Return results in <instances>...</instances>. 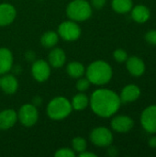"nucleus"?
<instances>
[{
    "mask_svg": "<svg viewBox=\"0 0 156 157\" xmlns=\"http://www.w3.org/2000/svg\"><path fill=\"white\" fill-rule=\"evenodd\" d=\"M72 146H73V150L74 152H77V153H82L84 151L86 150V146H87V144H86V141L82 138V137H76L74 139H73L72 141Z\"/></svg>",
    "mask_w": 156,
    "mask_h": 157,
    "instance_id": "5701e85b",
    "label": "nucleus"
},
{
    "mask_svg": "<svg viewBox=\"0 0 156 157\" xmlns=\"http://www.w3.org/2000/svg\"><path fill=\"white\" fill-rule=\"evenodd\" d=\"M58 34L64 40L74 41L80 37L81 29L79 25L74 20L64 21L60 24L58 28Z\"/></svg>",
    "mask_w": 156,
    "mask_h": 157,
    "instance_id": "423d86ee",
    "label": "nucleus"
},
{
    "mask_svg": "<svg viewBox=\"0 0 156 157\" xmlns=\"http://www.w3.org/2000/svg\"><path fill=\"white\" fill-rule=\"evenodd\" d=\"M17 121V114L13 109H5L0 112V130L6 131L12 128Z\"/></svg>",
    "mask_w": 156,
    "mask_h": 157,
    "instance_id": "f8f14e48",
    "label": "nucleus"
},
{
    "mask_svg": "<svg viewBox=\"0 0 156 157\" xmlns=\"http://www.w3.org/2000/svg\"><path fill=\"white\" fill-rule=\"evenodd\" d=\"M90 82L87 78H83L82 76L79 77L77 83H76V88L78 91L80 92H84L86 90H87L89 88V86H90Z\"/></svg>",
    "mask_w": 156,
    "mask_h": 157,
    "instance_id": "b1692460",
    "label": "nucleus"
},
{
    "mask_svg": "<svg viewBox=\"0 0 156 157\" xmlns=\"http://www.w3.org/2000/svg\"><path fill=\"white\" fill-rule=\"evenodd\" d=\"M55 156L74 157L75 156V153L73 149H70V148H61V149L57 150V152L55 153Z\"/></svg>",
    "mask_w": 156,
    "mask_h": 157,
    "instance_id": "393cba45",
    "label": "nucleus"
},
{
    "mask_svg": "<svg viewBox=\"0 0 156 157\" xmlns=\"http://www.w3.org/2000/svg\"><path fill=\"white\" fill-rule=\"evenodd\" d=\"M149 144L152 147H156V137H153L149 141Z\"/></svg>",
    "mask_w": 156,
    "mask_h": 157,
    "instance_id": "7c9ffc66",
    "label": "nucleus"
},
{
    "mask_svg": "<svg viewBox=\"0 0 156 157\" xmlns=\"http://www.w3.org/2000/svg\"><path fill=\"white\" fill-rule=\"evenodd\" d=\"M112 8L120 14H124L131 10L132 1L131 0H112Z\"/></svg>",
    "mask_w": 156,
    "mask_h": 157,
    "instance_id": "4be33fe9",
    "label": "nucleus"
},
{
    "mask_svg": "<svg viewBox=\"0 0 156 157\" xmlns=\"http://www.w3.org/2000/svg\"><path fill=\"white\" fill-rule=\"evenodd\" d=\"M113 56L115 58V60L119 63H123L125 61H127L128 59V54L127 52L124 51V50H121V49H118L114 52L113 53Z\"/></svg>",
    "mask_w": 156,
    "mask_h": 157,
    "instance_id": "a878e982",
    "label": "nucleus"
},
{
    "mask_svg": "<svg viewBox=\"0 0 156 157\" xmlns=\"http://www.w3.org/2000/svg\"><path fill=\"white\" fill-rule=\"evenodd\" d=\"M86 78L91 84L102 86L109 82L112 77L111 66L104 61L93 62L86 69Z\"/></svg>",
    "mask_w": 156,
    "mask_h": 157,
    "instance_id": "f03ea898",
    "label": "nucleus"
},
{
    "mask_svg": "<svg viewBox=\"0 0 156 157\" xmlns=\"http://www.w3.org/2000/svg\"><path fill=\"white\" fill-rule=\"evenodd\" d=\"M131 17L136 22H146L150 17V10L144 6H137L132 9Z\"/></svg>",
    "mask_w": 156,
    "mask_h": 157,
    "instance_id": "a211bd4d",
    "label": "nucleus"
},
{
    "mask_svg": "<svg viewBox=\"0 0 156 157\" xmlns=\"http://www.w3.org/2000/svg\"><path fill=\"white\" fill-rule=\"evenodd\" d=\"M145 40L153 45H156V30H150L145 35Z\"/></svg>",
    "mask_w": 156,
    "mask_h": 157,
    "instance_id": "bb28decb",
    "label": "nucleus"
},
{
    "mask_svg": "<svg viewBox=\"0 0 156 157\" xmlns=\"http://www.w3.org/2000/svg\"><path fill=\"white\" fill-rule=\"evenodd\" d=\"M89 104V99L86 95H85L83 92H80L76 94L71 102L72 108L75 110H83L85 109Z\"/></svg>",
    "mask_w": 156,
    "mask_h": 157,
    "instance_id": "aec40b11",
    "label": "nucleus"
},
{
    "mask_svg": "<svg viewBox=\"0 0 156 157\" xmlns=\"http://www.w3.org/2000/svg\"><path fill=\"white\" fill-rule=\"evenodd\" d=\"M66 72L71 77L79 78V77L83 76V75L85 73V67L79 62H71L67 65Z\"/></svg>",
    "mask_w": 156,
    "mask_h": 157,
    "instance_id": "412c9836",
    "label": "nucleus"
},
{
    "mask_svg": "<svg viewBox=\"0 0 156 157\" xmlns=\"http://www.w3.org/2000/svg\"><path fill=\"white\" fill-rule=\"evenodd\" d=\"M16 8L7 3L0 4V27H5L11 24L16 18Z\"/></svg>",
    "mask_w": 156,
    "mask_h": 157,
    "instance_id": "9d476101",
    "label": "nucleus"
},
{
    "mask_svg": "<svg viewBox=\"0 0 156 157\" xmlns=\"http://www.w3.org/2000/svg\"><path fill=\"white\" fill-rule=\"evenodd\" d=\"M141 122L145 131L150 133L156 132V106L145 109L141 117Z\"/></svg>",
    "mask_w": 156,
    "mask_h": 157,
    "instance_id": "1a4fd4ad",
    "label": "nucleus"
},
{
    "mask_svg": "<svg viewBox=\"0 0 156 157\" xmlns=\"http://www.w3.org/2000/svg\"><path fill=\"white\" fill-rule=\"evenodd\" d=\"M66 61L65 52L60 48H54L49 54V64L54 68L62 67Z\"/></svg>",
    "mask_w": 156,
    "mask_h": 157,
    "instance_id": "f3484780",
    "label": "nucleus"
},
{
    "mask_svg": "<svg viewBox=\"0 0 156 157\" xmlns=\"http://www.w3.org/2000/svg\"><path fill=\"white\" fill-rule=\"evenodd\" d=\"M0 87L2 90L8 95H12L17 92L18 87L17 79L13 75H6L0 78Z\"/></svg>",
    "mask_w": 156,
    "mask_h": 157,
    "instance_id": "ddd939ff",
    "label": "nucleus"
},
{
    "mask_svg": "<svg viewBox=\"0 0 156 157\" xmlns=\"http://www.w3.org/2000/svg\"><path fill=\"white\" fill-rule=\"evenodd\" d=\"M133 121L128 116H117L111 121V127L118 132H127L133 127Z\"/></svg>",
    "mask_w": 156,
    "mask_h": 157,
    "instance_id": "9b49d317",
    "label": "nucleus"
},
{
    "mask_svg": "<svg viewBox=\"0 0 156 157\" xmlns=\"http://www.w3.org/2000/svg\"><path fill=\"white\" fill-rule=\"evenodd\" d=\"M13 65L12 52L6 48H0V75L8 73Z\"/></svg>",
    "mask_w": 156,
    "mask_h": 157,
    "instance_id": "4468645a",
    "label": "nucleus"
},
{
    "mask_svg": "<svg viewBox=\"0 0 156 157\" xmlns=\"http://www.w3.org/2000/svg\"><path fill=\"white\" fill-rule=\"evenodd\" d=\"M141 95V90L137 86L129 85L125 86L120 93V101L122 103H128L135 101Z\"/></svg>",
    "mask_w": 156,
    "mask_h": 157,
    "instance_id": "2eb2a0df",
    "label": "nucleus"
},
{
    "mask_svg": "<svg viewBox=\"0 0 156 157\" xmlns=\"http://www.w3.org/2000/svg\"><path fill=\"white\" fill-rule=\"evenodd\" d=\"M66 14L71 20L85 21L92 15V6L86 0H73L67 6Z\"/></svg>",
    "mask_w": 156,
    "mask_h": 157,
    "instance_id": "20e7f679",
    "label": "nucleus"
},
{
    "mask_svg": "<svg viewBox=\"0 0 156 157\" xmlns=\"http://www.w3.org/2000/svg\"><path fill=\"white\" fill-rule=\"evenodd\" d=\"M108 155L110 156H116L118 155V150L115 147H110L108 149Z\"/></svg>",
    "mask_w": 156,
    "mask_h": 157,
    "instance_id": "c756f323",
    "label": "nucleus"
},
{
    "mask_svg": "<svg viewBox=\"0 0 156 157\" xmlns=\"http://www.w3.org/2000/svg\"><path fill=\"white\" fill-rule=\"evenodd\" d=\"M17 119L25 127H31L36 124L39 119V113L36 106L32 104L23 105L17 113Z\"/></svg>",
    "mask_w": 156,
    "mask_h": 157,
    "instance_id": "39448f33",
    "label": "nucleus"
},
{
    "mask_svg": "<svg viewBox=\"0 0 156 157\" xmlns=\"http://www.w3.org/2000/svg\"><path fill=\"white\" fill-rule=\"evenodd\" d=\"M79 156L80 157H96L97 155H96L95 154H93V153H88V152L84 151V152H82V153H80V154H79Z\"/></svg>",
    "mask_w": 156,
    "mask_h": 157,
    "instance_id": "c85d7f7f",
    "label": "nucleus"
},
{
    "mask_svg": "<svg viewBox=\"0 0 156 157\" xmlns=\"http://www.w3.org/2000/svg\"><path fill=\"white\" fill-rule=\"evenodd\" d=\"M92 110L98 116L108 118L115 114L120 107V97L109 89L96 90L89 100Z\"/></svg>",
    "mask_w": 156,
    "mask_h": 157,
    "instance_id": "f257e3e1",
    "label": "nucleus"
},
{
    "mask_svg": "<svg viewBox=\"0 0 156 157\" xmlns=\"http://www.w3.org/2000/svg\"><path fill=\"white\" fill-rule=\"evenodd\" d=\"M58 40H59V34L55 31H52V30L45 32L40 38L41 45L45 48L54 47L57 44Z\"/></svg>",
    "mask_w": 156,
    "mask_h": 157,
    "instance_id": "6ab92c4d",
    "label": "nucleus"
},
{
    "mask_svg": "<svg viewBox=\"0 0 156 157\" xmlns=\"http://www.w3.org/2000/svg\"><path fill=\"white\" fill-rule=\"evenodd\" d=\"M127 69L134 76L142 75L145 71V65L143 60L138 57H131L127 59Z\"/></svg>",
    "mask_w": 156,
    "mask_h": 157,
    "instance_id": "dca6fc26",
    "label": "nucleus"
},
{
    "mask_svg": "<svg viewBox=\"0 0 156 157\" xmlns=\"http://www.w3.org/2000/svg\"><path fill=\"white\" fill-rule=\"evenodd\" d=\"M106 1H107V0H91V5H92L95 8L100 9V8H102V7L105 6Z\"/></svg>",
    "mask_w": 156,
    "mask_h": 157,
    "instance_id": "cd10ccee",
    "label": "nucleus"
},
{
    "mask_svg": "<svg viewBox=\"0 0 156 157\" xmlns=\"http://www.w3.org/2000/svg\"><path fill=\"white\" fill-rule=\"evenodd\" d=\"M31 73L36 81L44 82L51 75V65L44 60H37L32 64Z\"/></svg>",
    "mask_w": 156,
    "mask_h": 157,
    "instance_id": "6e6552de",
    "label": "nucleus"
},
{
    "mask_svg": "<svg viewBox=\"0 0 156 157\" xmlns=\"http://www.w3.org/2000/svg\"><path fill=\"white\" fill-rule=\"evenodd\" d=\"M71 102L64 97L54 98L47 106V114L51 120L61 121L65 119L72 112Z\"/></svg>",
    "mask_w": 156,
    "mask_h": 157,
    "instance_id": "7ed1b4c3",
    "label": "nucleus"
},
{
    "mask_svg": "<svg viewBox=\"0 0 156 157\" xmlns=\"http://www.w3.org/2000/svg\"><path fill=\"white\" fill-rule=\"evenodd\" d=\"M90 140L97 146L106 147L111 144L113 141V135L108 128L97 127L91 132Z\"/></svg>",
    "mask_w": 156,
    "mask_h": 157,
    "instance_id": "0eeeda50",
    "label": "nucleus"
}]
</instances>
